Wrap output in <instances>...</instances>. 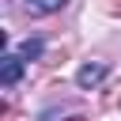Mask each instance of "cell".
I'll return each mask as SVG.
<instances>
[{
    "instance_id": "obj_3",
    "label": "cell",
    "mask_w": 121,
    "mask_h": 121,
    "mask_svg": "<svg viewBox=\"0 0 121 121\" xmlns=\"http://www.w3.org/2000/svg\"><path fill=\"white\" fill-rule=\"evenodd\" d=\"M68 0H26V11L30 15H49V11H60Z\"/></svg>"
},
{
    "instance_id": "obj_5",
    "label": "cell",
    "mask_w": 121,
    "mask_h": 121,
    "mask_svg": "<svg viewBox=\"0 0 121 121\" xmlns=\"http://www.w3.org/2000/svg\"><path fill=\"white\" fill-rule=\"evenodd\" d=\"M106 8H110V11H121V0H110Z\"/></svg>"
},
{
    "instance_id": "obj_4",
    "label": "cell",
    "mask_w": 121,
    "mask_h": 121,
    "mask_svg": "<svg viewBox=\"0 0 121 121\" xmlns=\"http://www.w3.org/2000/svg\"><path fill=\"white\" fill-rule=\"evenodd\" d=\"M19 57H23V60H38V57H42V42H38V38H26V42L19 45Z\"/></svg>"
},
{
    "instance_id": "obj_1",
    "label": "cell",
    "mask_w": 121,
    "mask_h": 121,
    "mask_svg": "<svg viewBox=\"0 0 121 121\" xmlns=\"http://www.w3.org/2000/svg\"><path fill=\"white\" fill-rule=\"evenodd\" d=\"M19 76H23V57L19 53H4V60H0V83L11 87Z\"/></svg>"
},
{
    "instance_id": "obj_6",
    "label": "cell",
    "mask_w": 121,
    "mask_h": 121,
    "mask_svg": "<svg viewBox=\"0 0 121 121\" xmlns=\"http://www.w3.org/2000/svg\"><path fill=\"white\" fill-rule=\"evenodd\" d=\"M68 121H87V117H68Z\"/></svg>"
},
{
    "instance_id": "obj_2",
    "label": "cell",
    "mask_w": 121,
    "mask_h": 121,
    "mask_svg": "<svg viewBox=\"0 0 121 121\" xmlns=\"http://www.w3.org/2000/svg\"><path fill=\"white\" fill-rule=\"evenodd\" d=\"M102 76H106V68H102V64H83V68L76 72V83H79V87H95Z\"/></svg>"
}]
</instances>
